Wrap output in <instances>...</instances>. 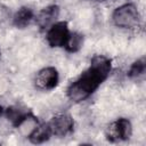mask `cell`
Returning a JSON list of instances; mask_svg holds the SVG:
<instances>
[{"label": "cell", "mask_w": 146, "mask_h": 146, "mask_svg": "<svg viewBox=\"0 0 146 146\" xmlns=\"http://www.w3.org/2000/svg\"><path fill=\"white\" fill-rule=\"evenodd\" d=\"M111 71H112L111 58L104 55L94 56L90 60L89 67L68 86L66 90L67 98L74 103H80L82 100H86L110 76Z\"/></svg>", "instance_id": "1"}, {"label": "cell", "mask_w": 146, "mask_h": 146, "mask_svg": "<svg viewBox=\"0 0 146 146\" xmlns=\"http://www.w3.org/2000/svg\"><path fill=\"white\" fill-rule=\"evenodd\" d=\"M113 23L121 29H135L139 26L140 15L133 3H124L117 7L112 14Z\"/></svg>", "instance_id": "2"}, {"label": "cell", "mask_w": 146, "mask_h": 146, "mask_svg": "<svg viewBox=\"0 0 146 146\" xmlns=\"http://www.w3.org/2000/svg\"><path fill=\"white\" fill-rule=\"evenodd\" d=\"M70 29L67 25V22L59 21L55 22L52 25L48 27L47 31V42L51 48H64L68 38H70Z\"/></svg>", "instance_id": "3"}, {"label": "cell", "mask_w": 146, "mask_h": 146, "mask_svg": "<svg viewBox=\"0 0 146 146\" xmlns=\"http://www.w3.org/2000/svg\"><path fill=\"white\" fill-rule=\"evenodd\" d=\"M132 133L131 122L125 117H119L112 122L106 130V137L110 141L128 140Z\"/></svg>", "instance_id": "4"}, {"label": "cell", "mask_w": 146, "mask_h": 146, "mask_svg": "<svg viewBox=\"0 0 146 146\" xmlns=\"http://www.w3.org/2000/svg\"><path fill=\"white\" fill-rule=\"evenodd\" d=\"M36 88L41 90H52L57 87L59 82V74L58 71L52 66H47L41 68L34 79Z\"/></svg>", "instance_id": "5"}, {"label": "cell", "mask_w": 146, "mask_h": 146, "mask_svg": "<svg viewBox=\"0 0 146 146\" xmlns=\"http://www.w3.org/2000/svg\"><path fill=\"white\" fill-rule=\"evenodd\" d=\"M52 135L57 137H65L70 135L74 129L73 117L67 113H60L55 115L49 122Z\"/></svg>", "instance_id": "6"}, {"label": "cell", "mask_w": 146, "mask_h": 146, "mask_svg": "<svg viewBox=\"0 0 146 146\" xmlns=\"http://www.w3.org/2000/svg\"><path fill=\"white\" fill-rule=\"evenodd\" d=\"M6 117L7 120L16 128L21 127L25 121L33 119L36 120V117L33 115V113L31 112V110L22 106V105H13L9 106L6 111H5Z\"/></svg>", "instance_id": "7"}, {"label": "cell", "mask_w": 146, "mask_h": 146, "mask_svg": "<svg viewBox=\"0 0 146 146\" xmlns=\"http://www.w3.org/2000/svg\"><path fill=\"white\" fill-rule=\"evenodd\" d=\"M59 15V7L56 5L48 6L43 8L39 15L36 16V23L40 26V29H48L50 25H52L56 21V18Z\"/></svg>", "instance_id": "8"}, {"label": "cell", "mask_w": 146, "mask_h": 146, "mask_svg": "<svg viewBox=\"0 0 146 146\" xmlns=\"http://www.w3.org/2000/svg\"><path fill=\"white\" fill-rule=\"evenodd\" d=\"M51 136L52 132L49 123H40L31 131V133L29 135V140L32 144H42L48 141Z\"/></svg>", "instance_id": "9"}, {"label": "cell", "mask_w": 146, "mask_h": 146, "mask_svg": "<svg viewBox=\"0 0 146 146\" xmlns=\"http://www.w3.org/2000/svg\"><path fill=\"white\" fill-rule=\"evenodd\" d=\"M34 18V13L30 7H21L13 16V24L17 29L27 27Z\"/></svg>", "instance_id": "10"}, {"label": "cell", "mask_w": 146, "mask_h": 146, "mask_svg": "<svg viewBox=\"0 0 146 146\" xmlns=\"http://www.w3.org/2000/svg\"><path fill=\"white\" fill-rule=\"evenodd\" d=\"M145 71H146V60H145V57H141L131 64L128 71V76L132 80H137L138 78L145 74Z\"/></svg>", "instance_id": "11"}, {"label": "cell", "mask_w": 146, "mask_h": 146, "mask_svg": "<svg viewBox=\"0 0 146 146\" xmlns=\"http://www.w3.org/2000/svg\"><path fill=\"white\" fill-rule=\"evenodd\" d=\"M83 47V35L78 32H71L70 38L65 44V49L68 52H78Z\"/></svg>", "instance_id": "12"}, {"label": "cell", "mask_w": 146, "mask_h": 146, "mask_svg": "<svg viewBox=\"0 0 146 146\" xmlns=\"http://www.w3.org/2000/svg\"><path fill=\"white\" fill-rule=\"evenodd\" d=\"M2 114H3V108H2V106L0 105V116H1Z\"/></svg>", "instance_id": "13"}]
</instances>
